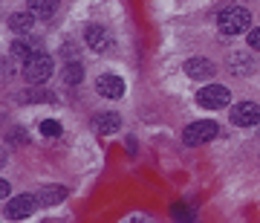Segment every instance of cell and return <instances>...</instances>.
Wrapping results in <instances>:
<instances>
[{
  "label": "cell",
  "mask_w": 260,
  "mask_h": 223,
  "mask_svg": "<svg viewBox=\"0 0 260 223\" xmlns=\"http://www.w3.org/2000/svg\"><path fill=\"white\" fill-rule=\"evenodd\" d=\"M217 26H220L223 35H243L251 26V15L243 6H229V9H223L217 15Z\"/></svg>",
  "instance_id": "1"
},
{
  "label": "cell",
  "mask_w": 260,
  "mask_h": 223,
  "mask_svg": "<svg viewBox=\"0 0 260 223\" xmlns=\"http://www.w3.org/2000/svg\"><path fill=\"white\" fill-rule=\"evenodd\" d=\"M49 75H52V55L35 52L29 61H23V78L29 84H44L49 81Z\"/></svg>",
  "instance_id": "2"
},
{
  "label": "cell",
  "mask_w": 260,
  "mask_h": 223,
  "mask_svg": "<svg viewBox=\"0 0 260 223\" xmlns=\"http://www.w3.org/2000/svg\"><path fill=\"white\" fill-rule=\"evenodd\" d=\"M229 102H232V93H229V87H223V84H208V87H203L197 93V104L205 107V110H220Z\"/></svg>",
  "instance_id": "3"
},
{
  "label": "cell",
  "mask_w": 260,
  "mask_h": 223,
  "mask_svg": "<svg viewBox=\"0 0 260 223\" xmlns=\"http://www.w3.org/2000/svg\"><path fill=\"white\" fill-rule=\"evenodd\" d=\"M217 133H220L217 122L203 119V122H194V125H188L185 133H182V140H185V145H203V142H211Z\"/></svg>",
  "instance_id": "4"
},
{
  "label": "cell",
  "mask_w": 260,
  "mask_h": 223,
  "mask_svg": "<svg viewBox=\"0 0 260 223\" xmlns=\"http://www.w3.org/2000/svg\"><path fill=\"white\" fill-rule=\"evenodd\" d=\"M38 203H41V200H38V197H32V194L12 197L9 203H6V217H9V220H23V217H29V214L35 212Z\"/></svg>",
  "instance_id": "5"
},
{
  "label": "cell",
  "mask_w": 260,
  "mask_h": 223,
  "mask_svg": "<svg viewBox=\"0 0 260 223\" xmlns=\"http://www.w3.org/2000/svg\"><path fill=\"white\" fill-rule=\"evenodd\" d=\"M260 122V107L254 102H240L232 107V125L237 128H251Z\"/></svg>",
  "instance_id": "6"
},
{
  "label": "cell",
  "mask_w": 260,
  "mask_h": 223,
  "mask_svg": "<svg viewBox=\"0 0 260 223\" xmlns=\"http://www.w3.org/2000/svg\"><path fill=\"white\" fill-rule=\"evenodd\" d=\"M84 41H87L95 52H107V49L113 47V35L102 26V23H90V26L84 29Z\"/></svg>",
  "instance_id": "7"
},
{
  "label": "cell",
  "mask_w": 260,
  "mask_h": 223,
  "mask_svg": "<svg viewBox=\"0 0 260 223\" xmlns=\"http://www.w3.org/2000/svg\"><path fill=\"white\" fill-rule=\"evenodd\" d=\"M95 90H99L104 99H121V96H124V78L116 75V73H104V75H99Z\"/></svg>",
  "instance_id": "8"
},
{
  "label": "cell",
  "mask_w": 260,
  "mask_h": 223,
  "mask_svg": "<svg viewBox=\"0 0 260 223\" xmlns=\"http://www.w3.org/2000/svg\"><path fill=\"white\" fill-rule=\"evenodd\" d=\"M185 75L188 78H211L214 64L208 61V58H188L185 61Z\"/></svg>",
  "instance_id": "9"
},
{
  "label": "cell",
  "mask_w": 260,
  "mask_h": 223,
  "mask_svg": "<svg viewBox=\"0 0 260 223\" xmlns=\"http://www.w3.org/2000/svg\"><path fill=\"white\" fill-rule=\"evenodd\" d=\"M67 197H70V188L67 186H44L38 191V200L44 206H55V203H61V200H67Z\"/></svg>",
  "instance_id": "10"
},
{
  "label": "cell",
  "mask_w": 260,
  "mask_h": 223,
  "mask_svg": "<svg viewBox=\"0 0 260 223\" xmlns=\"http://www.w3.org/2000/svg\"><path fill=\"white\" fill-rule=\"evenodd\" d=\"M26 6H29V12L35 15V18H52L55 15V9H58V0H26Z\"/></svg>",
  "instance_id": "11"
},
{
  "label": "cell",
  "mask_w": 260,
  "mask_h": 223,
  "mask_svg": "<svg viewBox=\"0 0 260 223\" xmlns=\"http://www.w3.org/2000/svg\"><path fill=\"white\" fill-rule=\"evenodd\" d=\"M32 23H35V15L32 12H15L9 18V29L18 32V35H26L29 29H32Z\"/></svg>",
  "instance_id": "12"
},
{
  "label": "cell",
  "mask_w": 260,
  "mask_h": 223,
  "mask_svg": "<svg viewBox=\"0 0 260 223\" xmlns=\"http://www.w3.org/2000/svg\"><path fill=\"white\" fill-rule=\"evenodd\" d=\"M121 125L119 113H99V119H95V130L99 133H116Z\"/></svg>",
  "instance_id": "13"
},
{
  "label": "cell",
  "mask_w": 260,
  "mask_h": 223,
  "mask_svg": "<svg viewBox=\"0 0 260 223\" xmlns=\"http://www.w3.org/2000/svg\"><path fill=\"white\" fill-rule=\"evenodd\" d=\"M35 52H41L35 41H23V38H18V41L12 44V55H15V58H23V61H29Z\"/></svg>",
  "instance_id": "14"
},
{
  "label": "cell",
  "mask_w": 260,
  "mask_h": 223,
  "mask_svg": "<svg viewBox=\"0 0 260 223\" xmlns=\"http://www.w3.org/2000/svg\"><path fill=\"white\" fill-rule=\"evenodd\" d=\"M84 78V67L78 64V61H70V64L64 67V81L67 84H78Z\"/></svg>",
  "instance_id": "15"
},
{
  "label": "cell",
  "mask_w": 260,
  "mask_h": 223,
  "mask_svg": "<svg viewBox=\"0 0 260 223\" xmlns=\"http://www.w3.org/2000/svg\"><path fill=\"white\" fill-rule=\"evenodd\" d=\"M171 214H174V220H177V223H191V220H194V209L185 206V203H177L174 209H171Z\"/></svg>",
  "instance_id": "16"
},
{
  "label": "cell",
  "mask_w": 260,
  "mask_h": 223,
  "mask_svg": "<svg viewBox=\"0 0 260 223\" xmlns=\"http://www.w3.org/2000/svg\"><path fill=\"white\" fill-rule=\"evenodd\" d=\"M229 67H232V70H234V67H240V70H237L240 75H246L249 70H254V67H251V61H249L246 55H243V52H237V55L229 58Z\"/></svg>",
  "instance_id": "17"
},
{
  "label": "cell",
  "mask_w": 260,
  "mask_h": 223,
  "mask_svg": "<svg viewBox=\"0 0 260 223\" xmlns=\"http://www.w3.org/2000/svg\"><path fill=\"white\" fill-rule=\"evenodd\" d=\"M41 133H44V136H49V140H55V136H61V125H58L55 119L41 122Z\"/></svg>",
  "instance_id": "18"
},
{
  "label": "cell",
  "mask_w": 260,
  "mask_h": 223,
  "mask_svg": "<svg viewBox=\"0 0 260 223\" xmlns=\"http://www.w3.org/2000/svg\"><path fill=\"white\" fill-rule=\"evenodd\" d=\"M249 47L260 52V26L257 29H249Z\"/></svg>",
  "instance_id": "19"
},
{
  "label": "cell",
  "mask_w": 260,
  "mask_h": 223,
  "mask_svg": "<svg viewBox=\"0 0 260 223\" xmlns=\"http://www.w3.org/2000/svg\"><path fill=\"white\" fill-rule=\"evenodd\" d=\"M0 197H9V183L6 180H0Z\"/></svg>",
  "instance_id": "20"
},
{
  "label": "cell",
  "mask_w": 260,
  "mask_h": 223,
  "mask_svg": "<svg viewBox=\"0 0 260 223\" xmlns=\"http://www.w3.org/2000/svg\"><path fill=\"white\" fill-rule=\"evenodd\" d=\"M127 223H150V220H148V217H130Z\"/></svg>",
  "instance_id": "21"
}]
</instances>
